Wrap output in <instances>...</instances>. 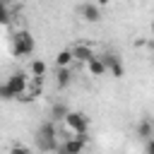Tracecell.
<instances>
[{"label": "cell", "instance_id": "cell-1", "mask_svg": "<svg viewBox=\"0 0 154 154\" xmlns=\"http://www.w3.org/2000/svg\"><path fill=\"white\" fill-rule=\"evenodd\" d=\"M34 142L38 147V152H55L58 147V130H55V120H46L36 128V135H34Z\"/></svg>", "mask_w": 154, "mask_h": 154}, {"label": "cell", "instance_id": "cell-2", "mask_svg": "<svg viewBox=\"0 0 154 154\" xmlns=\"http://www.w3.org/2000/svg\"><path fill=\"white\" fill-rule=\"evenodd\" d=\"M34 46H36V41H34V36L29 34V31H14L12 34V55H17V58H22V55H31L34 53Z\"/></svg>", "mask_w": 154, "mask_h": 154}, {"label": "cell", "instance_id": "cell-3", "mask_svg": "<svg viewBox=\"0 0 154 154\" xmlns=\"http://www.w3.org/2000/svg\"><path fill=\"white\" fill-rule=\"evenodd\" d=\"M65 125H67V130H70L72 135H77V137H87L89 120H87L84 113H79V111H67V116H65Z\"/></svg>", "mask_w": 154, "mask_h": 154}, {"label": "cell", "instance_id": "cell-4", "mask_svg": "<svg viewBox=\"0 0 154 154\" xmlns=\"http://www.w3.org/2000/svg\"><path fill=\"white\" fill-rule=\"evenodd\" d=\"M7 89H10V94H12V99H19L24 91H26V87H29V77H26V72H22V70H17V72H12L10 77H7Z\"/></svg>", "mask_w": 154, "mask_h": 154}, {"label": "cell", "instance_id": "cell-5", "mask_svg": "<svg viewBox=\"0 0 154 154\" xmlns=\"http://www.w3.org/2000/svg\"><path fill=\"white\" fill-rule=\"evenodd\" d=\"M84 142H87V137H70V140H63V142H58L55 154H82V152H84Z\"/></svg>", "mask_w": 154, "mask_h": 154}, {"label": "cell", "instance_id": "cell-6", "mask_svg": "<svg viewBox=\"0 0 154 154\" xmlns=\"http://www.w3.org/2000/svg\"><path fill=\"white\" fill-rule=\"evenodd\" d=\"M101 60H103V65H106V72H111L113 77H123V75H125V67H123L120 55H116V53H103Z\"/></svg>", "mask_w": 154, "mask_h": 154}, {"label": "cell", "instance_id": "cell-7", "mask_svg": "<svg viewBox=\"0 0 154 154\" xmlns=\"http://www.w3.org/2000/svg\"><path fill=\"white\" fill-rule=\"evenodd\" d=\"M79 14H82V19L89 22V24L101 22V7H99L96 2H82V5H79Z\"/></svg>", "mask_w": 154, "mask_h": 154}, {"label": "cell", "instance_id": "cell-8", "mask_svg": "<svg viewBox=\"0 0 154 154\" xmlns=\"http://www.w3.org/2000/svg\"><path fill=\"white\" fill-rule=\"evenodd\" d=\"M135 135H137L140 140H149V137L154 135V120H152V118H142V120L135 125Z\"/></svg>", "mask_w": 154, "mask_h": 154}, {"label": "cell", "instance_id": "cell-9", "mask_svg": "<svg viewBox=\"0 0 154 154\" xmlns=\"http://www.w3.org/2000/svg\"><path fill=\"white\" fill-rule=\"evenodd\" d=\"M70 51H72V58H75L77 63H87L89 58H94V51H91V46H87V43H77V46H72Z\"/></svg>", "mask_w": 154, "mask_h": 154}, {"label": "cell", "instance_id": "cell-10", "mask_svg": "<svg viewBox=\"0 0 154 154\" xmlns=\"http://www.w3.org/2000/svg\"><path fill=\"white\" fill-rule=\"evenodd\" d=\"M87 70H89V75H94V77H101V75H106V65H103L101 55H94V58H89V60H87Z\"/></svg>", "mask_w": 154, "mask_h": 154}, {"label": "cell", "instance_id": "cell-11", "mask_svg": "<svg viewBox=\"0 0 154 154\" xmlns=\"http://www.w3.org/2000/svg\"><path fill=\"white\" fill-rule=\"evenodd\" d=\"M70 82H72V70L70 67H55V84L60 89H65Z\"/></svg>", "mask_w": 154, "mask_h": 154}, {"label": "cell", "instance_id": "cell-12", "mask_svg": "<svg viewBox=\"0 0 154 154\" xmlns=\"http://www.w3.org/2000/svg\"><path fill=\"white\" fill-rule=\"evenodd\" d=\"M72 60H75V58H72V51H60V53L55 55V67H70Z\"/></svg>", "mask_w": 154, "mask_h": 154}, {"label": "cell", "instance_id": "cell-13", "mask_svg": "<svg viewBox=\"0 0 154 154\" xmlns=\"http://www.w3.org/2000/svg\"><path fill=\"white\" fill-rule=\"evenodd\" d=\"M67 106L65 103H53V108H51V120H65V116H67Z\"/></svg>", "mask_w": 154, "mask_h": 154}, {"label": "cell", "instance_id": "cell-14", "mask_svg": "<svg viewBox=\"0 0 154 154\" xmlns=\"http://www.w3.org/2000/svg\"><path fill=\"white\" fill-rule=\"evenodd\" d=\"M31 75L34 77H43L46 75V63L43 60H31Z\"/></svg>", "mask_w": 154, "mask_h": 154}, {"label": "cell", "instance_id": "cell-15", "mask_svg": "<svg viewBox=\"0 0 154 154\" xmlns=\"http://www.w3.org/2000/svg\"><path fill=\"white\" fill-rule=\"evenodd\" d=\"M10 22V12H7V2H2L0 0V26L2 24H7Z\"/></svg>", "mask_w": 154, "mask_h": 154}, {"label": "cell", "instance_id": "cell-16", "mask_svg": "<svg viewBox=\"0 0 154 154\" xmlns=\"http://www.w3.org/2000/svg\"><path fill=\"white\" fill-rule=\"evenodd\" d=\"M10 154H31V149L24 147V144H14V147L10 149Z\"/></svg>", "mask_w": 154, "mask_h": 154}, {"label": "cell", "instance_id": "cell-17", "mask_svg": "<svg viewBox=\"0 0 154 154\" xmlns=\"http://www.w3.org/2000/svg\"><path fill=\"white\" fill-rule=\"evenodd\" d=\"M0 99H2V101H12V94H10L7 84H0Z\"/></svg>", "mask_w": 154, "mask_h": 154}, {"label": "cell", "instance_id": "cell-18", "mask_svg": "<svg viewBox=\"0 0 154 154\" xmlns=\"http://www.w3.org/2000/svg\"><path fill=\"white\" fill-rule=\"evenodd\" d=\"M147 154H154V135L147 140Z\"/></svg>", "mask_w": 154, "mask_h": 154}, {"label": "cell", "instance_id": "cell-19", "mask_svg": "<svg viewBox=\"0 0 154 154\" xmlns=\"http://www.w3.org/2000/svg\"><path fill=\"white\" fill-rule=\"evenodd\" d=\"M2 2H19V0H2Z\"/></svg>", "mask_w": 154, "mask_h": 154}, {"label": "cell", "instance_id": "cell-20", "mask_svg": "<svg viewBox=\"0 0 154 154\" xmlns=\"http://www.w3.org/2000/svg\"><path fill=\"white\" fill-rule=\"evenodd\" d=\"M99 2H101V5H106V2H108V0H99Z\"/></svg>", "mask_w": 154, "mask_h": 154}, {"label": "cell", "instance_id": "cell-21", "mask_svg": "<svg viewBox=\"0 0 154 154\" xmlns=\"http://www.w3.org/2000/svg\"><path fill=\"white\" fill-rule=\"evenodd\" d=\"M152 31H154V22H152Z\"/></svg>", "mask_w": 154, "mask_h": 154}]
</instances>
